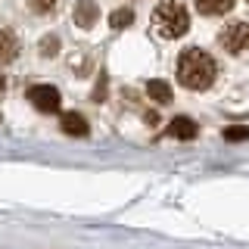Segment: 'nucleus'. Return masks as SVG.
I'll use <instances>...</instances> for the list:
<instances>
[{"label": "nucleus", "instance_id": "nucleus-12", "mask_svg": "<svg viewBox=\"0 0 249 249\" xmlns=\"http://www.w3.org/2000/svg\"><path fill=\"white\" fill-rule=\"evenodd\" d=\"M224 140H249V128H243V124H233V128H224Z\"/></svg>", "mask_w": 249, "mask_h": 249}, {"label": "nucleus", "instance_id": "nucleus-14", "mask_svg": "<svg viewBox=\"0 0 249 249\" xmlns=\"http://www.w3.org/2000/svg\"><path fill=\"white\" fill-rule=\"evenodd\" d=\"M28 6L37 10V13H50L53 6H56V0H28Z\"/></svg>", "mask_w": 249, "mask_h": 249}, {"label": "nucleus", "instance_id": "nucleus-7", "mask_svg": "<svg viewBox=\"0 0 249 249\" xmlns=\"http://www.w3.org/2000/svg\"><path fill=\"white\" fill-rule=\"evenodd\" d=\"M59 124H62V131H66V134H75V137H84L90 131L88 122H84V115H78V112H62Z\"/></svg>", "mask_w": 249, "mask_h": 249}, {"label": "nucleus", "instance_id": "nucleus-11", "mask_svg": "<svg viewBox=\"0 0 249 249\" xmlns=\"http://www.w3.org/2000/svg\"><path fill=\"white\" fill-rule=\"evenodd\" d=\"M131 22H134V10H128V6H119L112 16H109V25H112L115 31H122V28H128Z\"/></svg>", "mask_w": 249, "mask_h": 249}, {"label": "nucleus", "instance_id": "nucleus-3", "mask_svg": "<svg viewBox=\"0 0 249 249\" xmlns=\"http://www.w3.org/2000/svg\"><path fill=\"white\" fill-rule=\"evenodd\" d=\"M221 44L233 56H246L249 53V22H233V25H228L221 31Z\"/></svg>", "mask_w": 249, "mask_h": 249}, {"label": "nucleus", "instance_id": "nucleus-5", "mask_svg": "<svg viewBox=\"0 0 249 249\" xmlns=\"http://www.w3.org/2000/svg\"><path fill=\"white\" fill-rule=\"evenodd\" d=\"M196 122L193 119H187V115H175V119L168 122V134L171 137H178V140H193L196 137Z\"/></svg>", "mask_w": 249, "mask_h": 249}, {"label": "nucleus", "instance_id": "nucleus-4", "mask_svg": "<svg viewBox=\"0 0 249 249\" xmlns=\"http://www.w3.org/2000/svg\"><path fill=\"white\" fill-rule=\"evenodd\" d=\"M28 100L35 109H41V112H56L62 97L56 88H50V84H35V88H28Z\"/></svg>", "mask_w": 249, "mask_h": 249}, {"label": "nucleus", "instance_id": "nucleus-1", "mask_svg": "<svg viewBox=\"0 0 249 249\" xmlns=\"http://www.w3.org/2000/svg\"><path fill=\"white\" fill-rule=\"evenodd\" d=\"M178 81L190 90H206L215 81V59L209 53L196 50V47L184 50L181 62H178Z\"/></svg>", "mask_w": 249, "mask_h": 249}, {"label": "nucleus", "instance_id": "nucleus-8", "mask_svg": "<svg viewBox=\"0 0 249 249\" xmlns=\"http://www.w3.org/2000/svg\"><path fill=\"white\" fill-rule=\"evenodd\" d=\"M146 97L156 100L159 106L171 103V84H168V81H162V78H153V81L146 84Z\"/></svg>", "mask_w": 249, "mask_h": 249}, {"label": "nucleus", "instance_id": "nucleus-6", "mask_svg": "<svg viewBox=\"0 0 249 249\" xmlns=\"http://www.w3.org/2000/svg\"><path fill=\"white\" fill-rule=\"evenodd\" d=\"M75 25H81V28H90L93 22H97V16H100V10H97V3L93 0H78L75 3Z\"/></svg>", "mask_w": 249, "mask_h": 249}, {"label": "nucleus", "instance_id": "nucleus-2", "mask_svg": "<svg viewBox=\"0 0 249 249\" xmlns=\"http://www.w3.org/2000/svg\"><path fill=\"white\" fill-rule=\"evenodd\" d=\"M153 25L162 37H181V35H187V28H190V16H187V10L178 0H162V3L156 6Z\"/></svg>", "mask_w": 249, "mask_h": 249}, {"label": "nucleus", "instance_id": "nucleus-15", "mask_svg": "<svg viewBox=\"0 0 249 249\" xmlns=\"http://www.w3.org/2000/svg\"><path fill=\"white\" fill-rule=\"evenodd\" d=\"M3 88H6V78H3V75H0V90H3Z\"/></svg>", "mask_w": 249, "mask_h": 249}, {"label": "nucleus", "instance_id": "nucleus-9", "mask_svg": "<svg viewBox=\"0 0 249 249\" xmlns=\"http://www.w3.org/2000/svg\"><path fill=\"white\" fill-rule=\"evenodd\" d=\"M19 53V41L13 37L10 28H0V62H13Z\"/></svg>", "mask_w": 249, "mask_h": 249}, {"label": "nucleus", "instance_id": "nucleus-13", "mask_svg": "<svg viewBox=\"0 0 249 249\" xmlns=\"http://www.w3.org/2000/svg\"><path fill=\"white\" fill-rule=\"evenodd\" d=\"M56 50H59V37L56 35H50V37L41 41V56H56Z\"/></svg>", "mask_w": 249, "mask_h": 249}, {"label": "nucleus", "instance_id": "nucleus-10", "mask_svg": "<svg viewBox=\"0 0 249 249\" xmlns=\"http://www.w3.org/2000/svg\"><path fill=\"white\" fill-rule=\"evenodd\" d=\"M233 6V0H196V10L206 16H221Z\"/></svg>", "mask_w": 249, "mask_h": 249}]
</instances>
